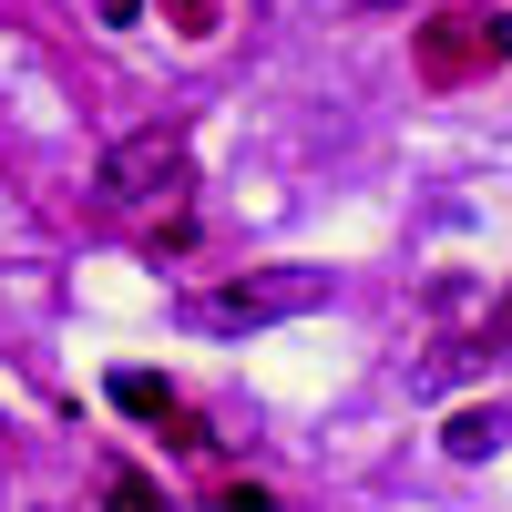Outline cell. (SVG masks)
<instances>
[{
  "label": "cell",
  "instance_id": "8",
  "mask_svg": "<svg viewBox=\"0 0 512 512\" xmlns=\"http://www.w3.org/2000/svg\"><path fill=\"white\" fill-rule=\"evenodd\" d=\"M216 512H277V492H256V482H216Z\"/></svg>",
  "mask_w": 512,
  "mask_h": 512
},
{
  "label": "cell",
  "instance_id": "4",
  "mask_svg": "<svg viewBox=\"0 0 512 512\" xmlns=\"http://www.w3.org/2000/svg\"><path fill=\"white\" fill-rule=\"evenodd\" d=\"M113 410H134V420H164V441L175 451H205V431H195V410L164 390L154 369H113Z\"/></svg>",
  "mask_w": 512,
  "mask_h": 512
},
{
  "label": "cell",
  "instance_id": "10",
  "mask_svg": "<svg viewBox=\"0 0 512 512\" xmlns=\"http://www.w3.org/2000/svg\"><path fill=\"white\" fill-rule=\"evenodd\" d=\"M277 11H369V0H277Z\"/></svg>",
  "mask_w": 512,
  "mask_h": 512
},
{
  "label": "cell",
  "instance_id": "7",
  "mask_svg": "<svg viewBox=\"0 0 512 512\" xmlns=\"http://www.w3.org/2000/svg\"><path fill=\"white\" fill-rule=\"evenodd\" d=\"M113 512H164V492L144 472H113Z\"/></svg>",
  "mask_w": 512,
  "mask_h": 512
},
{
  "label": "cell",
  "instance_id": "6",
  "mask_svg": "<svg viewBox=\"0 0 512 512\" xmlns=\"http://www.w3.org/2000/svg\"><path fill=\"white\" fill-rule=\"evenodd\" d=\"M216 11H226V0H164V21H175L185 41H205V31H216Z\"/></svg>",
  "mask_w": 512,
  "mask_h": 512
},
{
  "label": "cell",
  "instance_id": "9",
  "mask_svg": "<svg viewBox=\"0 0 512 512\" xmlns=\"http://www.w3.org/2000/svg\"><path fill=\"white\" fill-rule=\"evenodd\" d=\"M185 246H195V216H185V205H175V216L154 226V256H185Z\"/></svg>",
  "mask_w": 512,
  "mask_h": 512
},
{
  "label": "cell",
  "instance_id": "5",
  "mask_svg": "<svg viewBox=\"0 0 512 512\" xmlns=\"http://www.w3.org/2000/svg\"><path fill=\"white\" fill-rule=\"evenodd\" d=\"M502 441H512V420H502V410H451V431H441L451 461H482V451H502Z\"/></svg>",
  "mask_w": 512,
  "mask_h": 512
},
{
  "label": "cell",
  "instance_id": "1",
  "mask_svg": "<svg viewBox=\"0 0 512 512\" xmlns=\"http://www.w3.org/2000/svg\"><path fill=\"white\" fill-rule=\"evenodd\" d=\"M410 62H420L431 93H461V82L512 62V11H492V0H441V11L410 31Z\"/></svg>",
  "mask_w": 512,
  "mask_h": 512
},
{
  "label": "cell",
  "instance_id": "2",
  "mask_svg": "<svg viewBox=\"0 0 512 512\" xmlns=\"http://www.w3.org/2000/svg\"><path fill=\"white\" fill-rule=\"evenodd\" d=\"M185 123H144V134H123L93 175V205L103 216H154V205H185Z\"/></svg>",
  "mask_w": 512,
  "mask_h": 512
},
{
  "label": "cell",
  "instance_id": "3",
  "mask_svg": "<svg viewBox=\"0 0 512 512\" xmlns=\"http://www.w3.org/2000/svg\"><path fill=\"white\" fill-rule=\"evenodd\" d=\"M328 297L318 267H267V277H226V287H195L185 297V328L205 338H236V328H277V318H308Z\"/></svg>",
  "mask_w": 512,
  "mask_h": 512
},
{
  "label": "cell",
  "instance_id": "11",
  "mask_svg": "<svg viewBox=\"0 0 512 512\" xmlns=\"http://www.w3.org/2000/svg\"><path fill=\"white\" fill-rule=\"evenodd\" d=\"M103 21H144V0H103Z\"/></svg>",
  "mask_w": 512,
  "mask_h": 512
}]
</instances>
